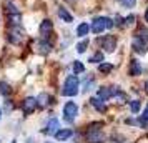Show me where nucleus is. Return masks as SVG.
<instances>
[{"mask_svg": "<svg viewBox=\"0 0 148 143\" xmlns=\"http://www.w3.org/2000/svg\"><path fill=\"white\" fill-rule=\"evenodd\" d=\"M78 77L77 75H70L67 77V80H65V85H63V90H62V95L65 96H75L78 93Z\"/></svg>", "mask_w": 148, "mask_h": 143, "instance_id": "nucleus-1", "label": "nucleus"}, {"mask_svg": "<svg viewBox=\"0 0 148 143\" xmlns=\"http://www.w3.org/2000/svg\"><path fill=\"white\" fill-rule=\"evenodd\" d=\"M100 127H103V123H101V122L92 123V125L88 127L87 140L90 143H103V135L100 133Z\"/></svg>", "mask_w": 148, "mask_h": 143, "instance_id": "nucleus-2", "label": "nucleus"}, {"mask_svg": "<svg viewBox=\"0 0 148 143\" xmlns=\"http://www.w3.org/2000/svg\"><path fill=\"white\" fill-rule=\"evenodd\" d=\"M63 113H65V120H67L68 123H72L75 120V116L78 115V107H77V103L67 102L65 107H63Z\"/></svg>", "mask_w": 148, "mask_h": 143, "instance_id": "nucleus-3", "label": "nucleus"}, {"mask_svg": "<svg viewBox=\"0 0 148 143\" xmlns=\"http://www.w3.org/2000/svg\"><path fill=\"white\" fill-rule=\"evenodd\" d=\"M90 28H92L93 34H101V32L107 28V17H98V18H95Z\"/></svg>", "mask_w": 148, "mask_h": 143, "instance_id": "nucleus-4", "label": "nucleus"}, {"mask_svg": "<svg viewBox=\"0 0 148 143\" xmlns=\"http://www.w3.org/2000/svg\"><path fill=\"white\" fill-rule=\"evenodd\" d=\"M101 48L105 50V52H113L115 48H116V38L115 37H105L103 40H101Z\"/></svg>", "mask_w": 148, "mask_h": 143, "instance_id": "nucleus-5", "label": "nucleus"}, {"mask_svg": "<svg viewBox=\"0 0 148 143\" xmlns=\"http://www.w3.org/2000/svg\"><path fill=\"white\" fill-rule=\"evenodd\" d=\"M52 28H53V23L50 20H43L40 25V35H42V40H47L48 35L52 34Z\"/></svg>", "mask_w": 148, "mask_h": 143, "instance_id": "nucleus-6", "label": "nucleus"}, {"mask_svg": "<svg viewBox=\"0 0 148 143\" xmlns=\"http://www.w3.org/2000/svg\"><path fill=\"white\" fill-rule=\"evenodd\" d=\"M37 105H38V102L35 100L34 96H28V98H25V102H23V112H25V115L32 113V112L37 108Z\"/></svg>", "mask_w": 148, "mask_h": 143, "instance_id": "nucleus-7", "label": "nucleus"}, {"mask_svg": "<svg viewBox=\"0 0 148 143\" xmlns=\"http://www.w3.org/2000/svg\"><path fill=\"white\" fill-rule=\"evenodd\" d=\"M115 93H118L115 88H108V87H101V88H98V96H100L101 100H108V98H112Z\"/></svg>", "mask_w": 148, "mask_h": 143, "instance_id": "nucleus-8", "label": "nucleus"}, {"mask_svg": "<svg viewBox=\"0 0 148 143\" xmlns=\"http://www.w3.org/2000/svg\"><path fill=\"white\" fill-rule=\"evenodd\" d=\"M58 127H60V123H58V120H57V118H52V120L48 122L47 128L43 130V131H45L47 135H55V133H57V131L60 130Z\"/></svg>", "mask_w": 148, "mask_h": 143, "instance_id": "nucleus-9", "label": "nucleus"}, {"mask_svg": "<svg viewBox=\"0 0 148 143\" xmlns=\"http://www.w3.org/2000/svg\"><path fill=\"white\" fill-rule=\"evenodd\" d=\"M72 135H73V130H72V128H63V130H58L53 136L57 138V140H60V142H62V140H68Z\"/></svg>", "mask_w": 148, "mask_h": 143, "instance_id": "nucleus-10", "label": "nucleus"}, {"mask_svg": "<svg viewBox=\"0 0 148 143\" xmlns=\"http://www.w3.org/2000/svg\"><path fill=\"white\" fill-rule=\"evenodd\" d=\"M140 73H141V65H140V62H138V60H133L132 63H130V75L136 77V75H140Z\"/></svg>", "mask_w": 148, "mask_h": 143, "instance_id": "nucleus-11", "label": "nucleus"}, {"mask_svg": "<svg viewBox=\"0 0 148 143\" xmlns=\"http://www.w3.org/2000/svg\"><path fill=\"white\" fill-rule=\"evenodd\" d=\"M58 17H60V18H62L63 22H68V23H70V22L73 20V17H72V14H68V10H65L63 7H60V8H58Z\"/></svg>", "mask_w": 148, "mask_h": 143, "instance_id": "nucleus-12", "label": "nucleus"}, {"mask_svg": "<svg viewBox=\"0 0 148 143\" xmlns=\"http://www.w3.org/2000/svg\"><path fill=\"white\" fill-rule=\"evenodd\" d=\"M92 105H93V107L98 110V112H105V110H107V107L103 105V100H101L100 96H97V98H92Z\"/></svg>", "mask_w": 148, "mask_h": 143, "instance_id": "nucleus-13", "label": "nucleus"}, {"mask_svg": "<svg viewBox=\"0 0 148 143\" xmlns=\"http://www.w3.org/2000/svg\"><path fill=\"white\" fill-rule=\"evenodd\" d=\"M8 35H10V37H8V40L12 42V43H18V42H20V38H22V37H20V35H22L20 30H12Z\"/></svg>", "mask_w": 148, "mask_h": 143, "instance_id": "nucleus-14", "label": "nucleus"}, {"mask_svg": "<svg viewBox=\"0 0 148 143\" xmlns=\"http://www.w3.org/2000/svg\"><path fill=\"white\" fill-rule=\"evenodd\" d=\"M136 38L141 40L143 43H148V30H147V28L141 27L140 30H138V34H136Z\"/></svg>", "mask_w": 148, "mask_h": 143, "instance_id": "nucleus-15", "label": "nucleus"}, {"mask_svg": "<svg viewBox=\"0 0 148 143\" xmlns=\"http://www.w3.org/2000/svg\"><path fill=\"white\" fill-rule=\"evenodd\" d=\"M88 32H90V25H88V23H80L78 28H77V34L80 35V37H85Z\"/></svg>", "mask_w": 148, "mask_h": 143, "instance_id": "nucleus-16", "label": "nucleus"}, {"mask_svg": "<svg viewBox=\"0 0 148 143\" xmlns=\"http://www.w3.org/2000/svg\"><path fill=\"white\" fill-rule=\"evenodd\" d=\"M145 47H147V43H143L141 40H138V38H135V42H133V48L136 50V52H140V53H143V52H145Z\"/></svg>", "mask_w": 148, "mask_h": 143, "instance_id": "nucleus-17", "label": "nucleus"}, {"mask_svg": "<svg viewBox=\"0 0 148 143\" xmlns=\"http://www.w3.org/2000/svg\"><path fill=\"white\" fill-rule=\"evenodd\" d=\"M38 47H40V52H43V53H48V52L52 50V43H50V42H47V40H42Z\"/></svg>", "mask_w": 148, "mask_h": 143, "instance_id": "nucleus-18", "label": "nucleus"}, {"mask_svg": "<svg viewBox=\"0 0 148 143\" xmlns=\"http://www.w3.org/2000/svg\"><path fill=\"white\" fill-rule=\"evenodd\" d=\"M98 70H100L101 73H110V72L113 70V65H112V63H100Z\"/></svg>", "mask_w": 148, "mask_h": 143, "instance_id": "nucleus-19", "label": "nucleus"}, {"mask_svg": "<svg viewBox=\"0 0 148 143\" xmlns=\"http://www.w3.org/2000/svg\"><path fill=\"white\" fill-rule=\"evenodd\" d=\"M83 70H85V67H83V63H82V62H73V72H75V75L83 73Z\"/></svg>", "mask_w": 148, "mask_h": 143, "instance_id": "nucleus-20", "label": "nucleus"}, {"mask_svg": "<svg viewBox=\"0 0 148 143\" xmlns=\"http://www.w3.org/2000/svg\"><path fill=\"white\" fill-rule=\"evenodd\" d=\"M48 100H50V96L47 95V93H42L40 96H38V105H42V107H47L48 103Z\"/></svg>", "mask_w": 148, "mask_h": 143, "instance_id": "nucleus-21", "label": "nucleus"}, {"mask_svg": "<svg viewBox=\"0 0 148 143\" xmlns=\"http://www.w3.org/2000/svg\"><path fill=\"white\" fill-rule=\"evenodd\" d=\"M10 92H12V88L8 87L7 83L0 82V93H2V95H10Z\"/></svg>", "mask_w": 148, "mask_h": 143, "instance_id": "nucleus-22", "label": "nucleus"}, {"mask_svg": "<svg viewBox=\"0 0 148 143\" xmlns=\"http://www.w3.org/2000/svg\"><path fill=\"white\" fill-rule=\"evenodd\" d=\"M87 47H88V40H83V42H80V43L77 45V52H78V53H83V52L87 50Z\"/></svg>", "mask_w": 148, "mask_h": 143, "instance_id": "nucleus-23", "label": "nucleus"}, {"mask_svg": "<svg viewBox=\"0 0 148 143\" xmlns=\"http://www.w3.org/2000/svg\"><path fill=\"white\" fill-rule=\"evenodd\" d=\"M130 110H132L133 113H138V112H140V102H138V100H133V102L130 103Z\"/></svg>", "mask_w": 148, "mask_h": 143, "instance_id": "nucleus-24", "label": "nucleus"}, {"mask_svg": "<svg viewBox=\"0 0 148 143\" xmlns=\"http://www.w3.org/2000/svg\"><path fill=\"white\" fill-rule=\"evenodd\" d=\"M90 62H103V53H100V52H98V53H95L93 57H92V58H90Z\"/></svg>", "mask_w": 148, "mask_h": 143, "instance_id": "nucleus-25", "label": "nucleus"}, {"mask_svg": "<svg viewBox=\"0 0 148 143\" xmlns=\"http://www.w3.org/2000/svg\"><path fill=\"white\" fill-rule=\"evenodd\" d=\"M121 5H125V7H133L135 0H121Z\"/></svg>", "mask_w": 148, "mask_h": 143, "instance_id": "nucleus-26", "label": "nucleus"}, {"mask_svg": "<svg viewBox=\"0 0 148 143\" xmlns=\"http://www.w3.org/2000/svg\"><path fill=\"white\" fill-rule=\"evenodd\" d=\"M116 25H118V27L125 25V18H121V17H116Z\"/></svg>", "mask_w": 148, "mask_h": 143, "instance_id": "nucleus-27", "label": "nucleus"}, {"mask_svg": "<svg viewBox=\"0 0 148 143\" xmlns=\"http://www.w3.org/2000/svg\"><path fill=\"white\" fill-rule=\"evenodd\" d=\"M133 20H135V15H128L127 18H125V22H127V23H133Z\"/></svg>", "mask_w": 148, "mask_h": 143, "instance_id": "nucleus-28", "label": "nucleus"}, {"mask_svg": "<svg viewBox=\"0 0 148 143\" xmlns=\"http://www.w3.org/2000/svg\"><path fill=\"white\" fill-rule=\"evenodd\" d=\"M113 27V20L112 18H107V28H112Z\"/></svg>", "mask_w": 148, "mask_h": 143, "instance_id": "nucleus-29", "label": "nucleus"}, {"mask_svg": "<svg viewBox=\"0 0 148 143\" xmlns=\"http://www.w3.org/2000/svg\"><path fill=\"white\" fill-rule=\"evenodd\" d=\"M143 118H145V120H148V108L145 110V113H143Z\"/></svg>", "mask_w": 148, "mask_h": 143, "instance_id": "nucleus-30", "label": "nucleus"}, {"mask_svg": "<svg viewBox=\"0 0 148 143\" xmlns=\"http://www.w3.org/2000/svg\"><path fill=\"white\" fill-rule=\"evenodd\" d=\"M145 20L148 22V8H147V12H145Z\"/></svg>", "mask_w": 148, "mask_h": 143, "instance_id": "nucleus-31", "label": "nucleus"}, {"mask_svg": "<svg viewBox=\"0 0 148 143\" xmlns=\"http://www.w3.org/2000/svg\"><path fill=\"white\" fill-rule=\"evenodd\" d=\"M145 87H147V92H148V82H147V83H145Z\"/></svg>", "mask_w": 148, "mask_h": 143, "instance_id": "nucleus-32", "label": "nucleus"}, {"mask_svg": "<svg viewBox=\"0 0 148 143\" xmlns=\"http://www.w3.org/2000/svg\"><path fill=\"white\" fill-rule=\"evenodd\" d=\"M0 116H2V110H0Z\"/></svg>", "mask_w": 148, "mask_h": 143, "instance_id": "nucleus-33", "label": "nucleus"}, {"mask_svg": "<svg viewBox=\"0 0 148 143\" xmlns=\"http://www.w3.org/2000/svg\"><path fill=\"white\" fill-rule=\"evenodd\" d=\"M147 108H148V107H147Z\"/></svg>", "mask_w": 148, "mask_h": 143, "instance_id": "nucleus-34", "label": "nucleus"}]
</instances>
